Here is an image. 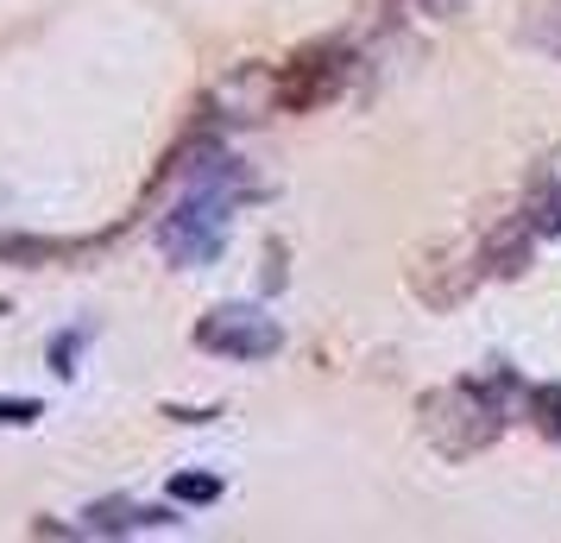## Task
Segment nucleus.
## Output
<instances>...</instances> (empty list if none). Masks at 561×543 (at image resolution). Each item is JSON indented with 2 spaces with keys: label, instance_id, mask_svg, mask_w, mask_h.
Returning a JSON list of instances; mask_svg holds the SVG:
<instances>
[{
  "label": "nucleus",
  "instance_id": "1a4fd4ad",
  "mask_svg": "<svg viewBox=\"0 0 561 543\" xmlns=\"http://www.w3.org/2000/svg\"><path fill=\"white\" fill-rule=\"evenodd\" d=\"M171 499H178V506H215V499H221V480H215V474H178V480H171Z\"/></svg>",
  "mask_w": 561,
  "mask_h": 543
},
{
  "label": "nucleus",
  "instance_id": "9b49d317",
  "mask_svg": "<svg viewBox=\"0 0 561 543\" xmlns=\"http://www.w3.org/2000/svg\"><path fill=\"white\" fill-rule=\"evenodd\" d=\"M32 417H45L32 398H0V423H32Z\"/></svg>",
  "mask_w": 561,
  "mask_h": 543
},
{
  "label": "nucleus",
  "instance_id": "f257e3e1",
  "mask_svg": "<svg viewBox=\"0 0 561 543\" xmlns=\"http://www.w3.org/2000/svg\"><path fill=\"white\" fill-rule=\"evenodd\" d=\"M233 203H240V178L221 152H208L190 190L158 215V253L171 265H215L233 234Z\"/></svg>",
  "mask_w": 561,
  "mask_h": 543
},
{
  "label": "nucleus",
  "instance_id": "f8f14e48",
  "mask_svg": "<svg viewBox=\"0 0 561 543\" xmlns=\"http://www.w3.org/2000/svg\"><path fill=\"white\" fill-rule=\"evenodd\" d=\"M423 7H442V0H423Z\"/></svg>",
  "mask_w": 561,
  "mask_h": 543
},
{
  "label": "nucleus",
  "instance_id": "f03ea898",
  "mask_svg": "<svg viewBox=\"0 0 561 543\" xmlns=\"http://www.w3.org/2000/svg\"><path fill=\"white\" fill-rule=\"evenodd\" d=\"M517 380L511 373H485V380H460V386L435 392L423 405V423H430V442L442 455H480L485 442L505 437V411Z\"/></svg>",
  "mask_w": 561,
  "mask_h": 543
},
{
  "label": "nucleus",
  "instance_id": "6e6552de",
  "mask_svg": "<svg viewBox=\"0 0 561 543\" xmlns=\"http://www.w3.org/2000/svg\"><path fill=\"white\" fill-rule=\"evenodd\" d=\"M77 253L70 240H26V234H0V259H57Z\"/></svg>",
  "mask_w": 561,
  "mask_h": 543
},
{
  "label": "nucleus",
  "instance_id": "7ed1b4c3",
  "mask_svg": "<svg viewBox=\"0 0 561 543\" xmlns=\"http://www.w3.org/2000/svg\"><path fill=\"white\" fill-rule=\"evenodd\" d=\"M196 348L221 354V361H272L284 348V329L265 310H253V304H215L196 323Z\"/></svg>",
  "mask_w": 561,
  "mask_h": 543
},
{
  "label": "nucleus",
  "instance_id": "0eeeda50",
  "mask_svg": "<svg viewBox=\"0 0 561 543\" xmlns=\"http://www.w3.org/2000/svg\"><path fill=\"white\" fill-rule=\"evenodd\" d=\"M524 45L561 57V0H530V13H524Z\"/></svg>",
  "mask_w": 561,
  "mask_h": 543
},
{
  "label": "nucleus",
  "instance_id": "423d86ee",
  "mask_svg": "<svg viewBox=\"0 0 561 543\" xmlns=\"http://www.w3.org/2000/svg\"><path fill=\"white\" fill-rule=\"evenodd\" d=\"M517 215L536 228V240H542V234H561V158L556 165H542V171L530 178V196H524Z\"/></svg>",
  "mask_w": 561,
  "mask_h": 543
},
{
  "label": "nucleus",
  "instance_id": "9d476101",
  "mask_svg": "<svg viewBox=\"0 0 561 543\" xmlns=\"http://www.w3.org/2000/svg\"><path fill=\"white\" fill-rule=\"evenodd\" d=\"M530 411H536V430H542L549 442H561V386L530 392Z\"/></svg>",
  "mask_w": 561,
  "mask_h": 543
},
{
  "label": "nucleus",
  "instance_id": "20e7f679",
  "mask_svg": "<svg viewBox=\"0 0 561 543\" xmlns=\"http://www.w3.org/2000/svg\"><path fill=\"white\" fill-rule=\"evenodd\" d=\"M347 89V57L329 52V45H316V52H297L290 64L278 70V102L290 114H309V108L334 102Z\"/></svg>",
  "mask_w": 561,
  "mask_h": 543
},
{
  "label": "nucleus",
  "instance_id": "39448f33",
  "mask_svg": "<svg viewBox=\"0 0 561 543\" xmlns=\"http://www.w3.org/2000/svg\"><path fill=\"white\" fill-rule=\"evenodd\" d=\"M164 524H178V518L164 512V506H139V499H102V506H89V531L95 538H133V531H164Z\"/></svg>",
  "mask_w": 561,
  "mask_h": 543
}]
</instances>
